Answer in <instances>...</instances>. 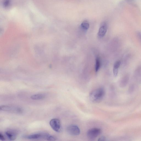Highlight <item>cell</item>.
Masks as SVG:
<instances>
[{"label":"cell","instance_id":"cell-15","mask_svg":"<svg viewBox=\"0 0 141 141\" xmlns=\"http://www.w3.org/2000/svg\"><path fill=\"white\" fill-rule=\"evenodd\" d=\"M134 88L135 86L134 85H131L130 86L129 88V92L130 93H132L134 91Z\"/></svg>","mask_w":141,"mask_h":141},{"label":"cell","instance_id":"cell-16","mask_svg":"<svg viewBox=\"0 0 141 141\" xmlns=\"http://www.w3.org/2000/svg\"><path fill=\"white\" fill-rule=\"evenodd\" d=\"M10 3V1L9 0H4L3 2V5L4 7H8Z\"/></svg>","mask_w":141,"mask_h":141},{"label":"cell","instance_id":"cell-8","mask_svg":"<svg viewBox=\"0 0 141 141\" xmlns=\"http://www.w3.org/2000/svg\"><path fill=\"white\" fill-rule=\"evenodd\" d=\"M107 26L105 23H104L101 25L98 33V35L100 38L104 36L107 31Z\"/></svg>","mask_w":141,"mask_h":141},{"label":"cell","instance_id":"cell-3","mask_svg":"<svg viewBox=\"0 0 141 141\" xmlns=\"http://www.w3.org/2000/svg\"><path fill=\"white\" fill-rule=\"evenodd\" d=\"M50 135L47 133H39L28 135L25 136L23 137L29 140L43 139L48 141Z\"/></svg>","mask_w":141,"mask_h":141},{"label":"cell","instance_id":"cell-7","mask_svg":"<svg viewBox=\"0 0 141 141\" xmlns=\"http://www.w3.org/2000/svg\"><path fill=\"white\" fill-rule=\"evenodd\" d=\"M5 134L9 140L13 141L16 139L18 134L16 130H9L6 131Z\"/></svg>","mask_w":141,"mask_h":141},{"label":"cell","instance_id":"cell-19","mask_svg":"<svg viewBox=\"0 0 141 141\" xmlns=\"http://www.w3.org/2000/svg\"><path fill=\"white\" fill-rule=\"evenodd\" d=\"M106 139V138L105 137H102L99 139V141H104Z\"/></svg>","mask_w":141,"mask_h":141},{"label":"cell","instance_id":"cell-14","mask_svg":"<svg viewBox=\"0 0 141 141\" xmlns=\"http://www.w3.org/2000/svg\"><path fill=\"white\" fill-rule=\"evenodd\" d=\"M100 65L101 61L100 58L99 57H97L96 59L95 70L96 72H97L100 68Z\"/></svg>","mask_w":141,"mask_h":141},{"label":"cell","instance_id":"cell-5","mask_svg":"<svg viewBox=\"0 0 141 141\" xmlns=\"http://www.w3.org/2000/svg\"><path fill=\"white\" fill-rule=\"evenodd\" d=\"M49 124L53 129L56 132H61V125L60 121L58 119L54 118L52 119L49 122Z\"/></svg>","mask_w":141,"mask_h":141},{"label":"cell","instance_id":"cell-11","mask_svg":"<svg viewBox=\"0 0 141 141\" xmlns=\"http://www.w3.org/2000/svg\"><path fill=\"white\" fill-rule=\"evenodd\" d=\"M121 64L120 60L116 61L114 65L113 71L114 76H117L118 73V69L119 68Z\"/></svg>","mask_w":141,"mask_h":141},{"label":"cell","instance_id":"cell-12","mask_svg":"<svg viewBox=\"0 0 141 141\" xmlns=\"http://www.w3.org/2000/svg\"><path fill=\"white\" fill-rule=\"evenodd\" d=\"M46 96L44 94H38L32 95L31 98L34 100H39L43 99Z\"/></svg>","mask_w":141,"mask_h":141},{"label":"cell","instance_id":"cell-17","mask_svg":"<svg viewBox=\"0 0 141 141\" xmlns=\"http://www.w3.org/2000/svg\"><path fill=\"white\" fill-rule=\"evenodd\" d=\"M137 35L138 39L141 43V32H138L137 33Z\"/></svg>","mask_w":141,"mask_h":141},{"label":"cell","instance_id":"cell-10","mask_svg":"<svg viewBox=\"0 0 141 141\" xmlns=\"http://www.w3.org/2000/svg\"><path fill=\"white\" fill-rule=\"evenodd\" d=\"M134 78L136 81L141 83V66H139L136 69L134 72Z\"/></svg>","mask_w":141,"mask_h":141},{"label":"cell","instance_id":"cell-1","mask_svg":"<svg viewBox=\"0 0 141 141\" xmlns=\"http://www.w3.org/2000/svg\"><path fill=\"white\" fill-rule=\"evenodd\" d=\"M105 91L103 88H100L94 90L90 93L89 98L92 102L95 103H100L104 98Z\"/></svg>","mask_w":141,"mask_h":141},{"label":"cell","instance_id":"cell-18","mask_svg":"<svg viewBox=\"0 0 141 141\" xmlns=\"http://www.w3.org/2000/svg\"><path fill=\"white\" fill-rule=\"evenodd\" d=\"M0 140L2 141H4L5 140V138L3 134L1 133H0Z\"/></svg>","mask_w":141,"mask_h":141},{"label":"cell","instance_id":"cell-6","mask_svg":"<svg viewBox=\"0 0 141 141\" xmlns=\"http://www.w3.org/2000/svg\"><path fill=\"white\" fill-rule=\"evenodd\" d=\"M68 134L72 136L79 135L80 133V128L77 126L75 125H71L68 126L66 129Z\"/></svg>","mask_w":141,"mask_h":141},{"label":"cell","instance_id":"cell-13","mask_svg":"<svg viewBox=\"0 0 141 141\" xmlns=\"http://www.w3.org/2000/svg\"><path fill=\"white\" fill-rule=\"evenodd\" d=\"M81 27L83 30H87L89 28V24L87 21H84L81 24Z\"/></svg>","mask_w":141,"mask_h":141},{"label":"cell","instance_id":"cell-4","mask_svg":"<svg viewBox=\"0 0 141 141\" xmlns=\"http://www.w3.org/2000/svg\"><path fill=\"white\" fill-rule=\"evenodd\" d=\"M101 132L100 128H93L91 129L88 131L87 135L88 138L91 140H93L99 135Z\"/></svg>","mask_w":141,"mask_h":141},{"label":"cell","instance_id":"cell-2","mask_svg":"<svg viewBox=\"0 0 141 141\" xmlns=\"http://www.w3.org/2000/svg\"><path fill=\"white\" fill-rule=\"evenodd\" d=\"M0 110L6 112L15 113L21 114L23 113V109L16 106L4 105L1 106Z\"/></svg>","mask_w":141,"mask_h":141},{"label":"cell","instance_id":"cell-9","mask_svg":"<svg viewBox=\"0 0 141 141\" xmlns=\"http://www.w3.org/2000/svg\"><path fill=\"white\" fill-rule=\"evenodd\" d=\"M129 74H127L124 76L120 81V85L121 87H125L128 84L130 80Z\"/></svg>","mask_w":141,"mask_h":141}]
</instances>
